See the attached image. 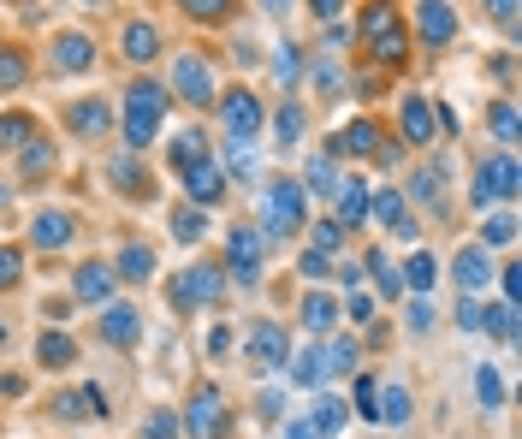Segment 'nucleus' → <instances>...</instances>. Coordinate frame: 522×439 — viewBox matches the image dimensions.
I'll use <instances>...</instances> for the list:
<instances>
[{"mask_svg":"<svg viewBox=\"0 0 522 439\" xmlns=\"http://www.w3.org/2000/svg\"><path fill=\"white\" fill-rule=\"evenodd\" d=\"M333 197H339V208H344V214H339V226H356V220H368V190L356 185V178H344Z\"/></svg>","mask_w":522,"mask_h":439,"instance_id":"22","label":"nucleus"},{"mask_svg":"<svg viewBox=\"0 0 522 439\" xmlns=\"http://www.w3.org/2000/svg\"><path fill=\"white\" fill-rule=\"evenodd\" d=\"M333 243H344V226H339V220H321V226H315V250H333Z\"/></svg>","mask_w":522,"mask_h":439,"instance_id":"49","label":"nucleus"},{"mask_svg":"<svg viewBox=\"0 0 522 439\" xmlns=\"http://www.w3.org/2000/svg\"><path fill=\"white\" fill-rule=\"evenodd\" d=\"M344 315H351V321H374V297H368V291H351Z\"/></svg>","mask_w":522,"mask_h":439,"instance_id":"52","label":"nucleus"},{"mask_svg":"<svg viewBox=\"0 0 522 439\" xmlns=\"http://www.w3.org/2000/svg\"><path fill=\"white\" fill-rule=\"evenodd\" d=\"M398 279H404L409 291H434V279H439L434 255H427V250H416V255H409V261H404V273H398Z\"/></svg>","mask_w":522,"mask_h":439,"instance_id":"23","label":"nucleus"},{"mask_svg":"<svg viewBox=\"0 0 522 439\" xmlns=\"http://www.w3.org/2000/svg\"><path fill=\"white\" fill-rule=\"evenodd\" d=\"M273 66H279L285 84H297V78H303V54H297V48H279V54H273Z\"/></svg>","mask_w":522,"mask_h":439,"instance_id":"44","label":"nucleus"},{"mask_svg":"<svg viewBox=\"0 0 522 439\" xmlns=\"http://www.w3.org/2000/svg\"><path fill=\"white\" fill-rule=\"evenodd\" d=\"M30 142V114H6L0 119V149H24Z\"/></svg>","mask_w":522,"mask_h":439,"instance_id":"35","label":"nucleus"},{"mask_svg":"<svg viewBox=\"0 0 522 439\" xmlns=\"http://www.w3.org/2000/svg\"><path fill=\"white\" fill-rule=\"evenodd\" d=\"M285 369H291V386H321L326 380V351H321V344H309V351L285 356Z\"/></svg>","mask_w":522,"mask_h":439,"instance_id":"14","label":"nucleus"},{"mask_svg":"<svg viewBox=\"0 0 522 439\" xmlns=\"http://www.w3.org/2000/svg\"><path fill=\"white\" fill-rule=\"evenodd\" d=\"M119 273H125V279H149V273H155V255L142 250V243H131V250L119 255Z\"/></svg>","mask_w":522,"mask_h":439,"instance_id":"33","label":"nucleus"},{"mask_svg":"<svg viewBox=\"0 0 522 439\" xmlns=\"http://www.w3.org/2000/svg\"><path fill=\"white\" fill-rule=\"evenodd\" d=\"M184 427H190V439H220L226 434V404H220L214 386H197L190 410H184Z\"/></svg>","mask_w":522,"mask_h":439,"instance_id":"2","label":"nucleus"},{"mask_svg":"<svg viewBox=\"0 0 522 439\" xmlns=\"http://www.w3.org/2000/svg\"><path fill=\"white\" fill-rule=\"evenodd\" d=\"M333 321H339V303L326 297V291H309V297H303V326H309V333H326Z\"/></svg>","mask_w":522,"mask_h":439,"instance_id":"21","label":"nucleus"},{"mask_svg":"<svg viewBox=\"0 0 522 439\" xmlns=\"http://www.w3.org/2000/svg\"><path fill=\"white\" fill-rule=\"evenodd\" d=\"M226 255H232V273H238V279H255V273H261V261H255V255H261V232L238 226L226 238Z\"/></svg>","mask_w":522,"mask_h":439,"instance_id":"7","label":"nucleus"},{"mask_svg":"<svg viewBox=\"0 0 522 439\" xmlns=\"http://www.w3.org/2000/svg\"><path fill=\"white\" fill-rule=\"evenodd\" d=\"M172 297H179V303H214V297H220V273H214V268H190V273H179Z\"/></svg>","mask_w":522,"mask_h":439,"instance_id":"9","label":"nucleus"},{"mask_svg":"<svg viewBox=\"0 0 522 439\" xmlns=\"http://www.w3.org/2000/svg\"><path fill=\"white\" fill-rule=\"evenodd\" d=\"M427 321H434V309H427V303H416V309H409V326H416V333H427Z\"/></svg>","mask_w":522,"mask_h":439,"instance_id":"58","label":"nucleus"},{"mask_svg":"<svg viewBox=\"0 0 522 439\" xmlns=\"http://www.w3.org/2000/svg\"><path fill=\"white\" fill-rule=\"evenodd\" d=\"M71 356H78V351H71L66 333H42V344H36V362H42V369H66Z\"/></svg>","mask_w":522,"mask_h":439,"instance_id":"26","label":"nucleus"},{"mask_svg":"<svg viewBox=\"0 0 522 439\" xmlns=\"http://www.w3.org/2000/svg\"><path fill=\"white\" fill-rule=\"evenodd\" d=\"M179 96L197 101V107H208V101H214V71H208V59H179Z\"/></svg>","mask_w":522,"mask_h":439,"instance_id":"8","label":"nucleus"},{"mask_svg":"<svg viewBox=\"0 0 522 439\" xmlns=\"http://www.w3.org/2000/svg\"><path fill=\"white\" fill-rule=\"evenodd\" d=\"M18 273H24V255H18V250H0V291H6V285H18Z\"/></svg>","mask_w":522,"mask_h":439,"instance_id":"46","label":"nucleus"},{"mask_svg":"<svg viewBox=\"0 0 522 439\" xmlns=\"http://www.w3.org/2000/svg\"><path fill=\"white\" fill-rule=\"evenodd\" d=\"M220 114H226L238 142H250L255 131H261V101H255V89H226V96H220Z\"/></svg>","mask_w":522,"mask_h":439,"instance_id":"4","label":"nucleus"},{"mask_svg":"<svg viewBox=\"0 0 522 439\" xmlns=\"http://www.w3.org/2000/svg\"><path fill=\"white\" fill-rule=\"evenodd\" d=\"M71 285H78V297H84V303H107V297H114V273L101 268V261H84Z\"/></svg>","mask_w":522,"mask_h":439,"instance_id":"17","label":"nucleus"},{"mask_svg":"<svg viewBox=\"0 0 522 439\" xmlns=\"http://www.w3.org/2000/svg\"><path fill=\"white\" fill-rule=\"evenodd\" d=\"M344 422H351V410H344V398H321V404H315V416H309V427H315L321 439L344 434Z\"/></svg>","mask_w":522,"mask_h":439,"instance_id":"19","label":"nucleus"},{"mask_svg":"<svg viewBox=\"0 0 522 439\" xmlns=\"http://www.w3.org/2000/svg\"><path fill=\"white\" fill-rule=\"evenodd\" d=\"M321 351H326V374H351V369H356V339L321 344Z\"/></svg>","mask_w":522,"mask_h":439,"instance_id":"34","label":"nucleus"},{"mask_svg":"<svg viewBox=\"0 0 522 439\" xmlns=\"http://www.w3.org/2000/svg\"><path fill=\"white\" fill-rule=\"evenodd\" d=\"M232 172H238V178H250V172H255V155H250V149H243V142H238V149H232Z\"/></svg>","mask_w":522,"mask_h":439,"instance_id":"55","label":"nucleus"},{"mask_svg":"<svg viewBox=\"0 0 522 439\" xmlns=\"http://www.w3.org/2000/svg\"><path fill=\"white\" fill-rule=\"evenodd\" d=\"M510 238H517V220H510V214L487 220V243H510Z\"/></svg>","mask_w":522,"mask_h":439,"instance_id":"51","label":"nucleus"},{"mask_svg":"<svg viewBox=\"0 0 522 439\" xmlns=\"http://www.w3.org/2000/svg\"><path fill=\"white\" fill-rule=\"evenodd\" d=\"M226 0H190V18H226Z\"/></svg>","mask_w":522,"mask_h":439,"instance_id":"53","label":"nucleus"},{"mask_svg":"<svg viewBox=\"0 0 522 439\" xmlns=\"http://www.w3.org/2000/svg\"><path fill=\"white\" fill-rule=\"evenodd\" d=\"M309 185H315V190H333V167H326V155L309 160Z\"/></svg>","mask_w":522,"mask_h":439,"instance_id":"54","label":"nucleus"},{"mask_svg":"<svg viewBox=\"0 0 522 439\" xmlns=\"http://www.w3.org/2000/svg\"><path fill=\"white\" fill-rule=\"evenodd\" d=\"M487 185H493V197H517V155H499V160H487Z\"/></svg>","mask_w":522,"mask_h":439,"instance_id":"25","label":"nucleus"},{"mask_svg":"<svg viewBox=\"0 0 522 439\" xmlns=\"http://www.w3.org/2000/svg\"><path fill=\"white\" fill-rule=\"evenodd\" d=\"M475 398H481V410H505V380L493 369H475Z\"/></svg>","mask_w":522,"mask_h":439,"instance_id":"29","label":"nucleus"},{"mask_svg":"<svg viewBox=\"0 0 522 439\" xmlns=\"http://www.w3.org/2000/svg\"><path fill=\"white\" fill-rule=\"evenodd\" d=\"M386 404H380V422H392V427H404L409 422V392H404V386H386Z\"/></svg>","mask_w":522,"mask_h":439,"instance_id":"32","label":"nucleus"},{"mask_svg":"<svg viewBox=\"0 0 522 439\" xmlns=\"http://www.w3.org/2000/svg\"><path fill=\"white\" fill-rule=\"evenodd\" d=\"M18 167H24V172H48V167H54V142H24Z\"/></svg>","mask_w":522,"mask_h":439,"instance_id":"37","label":"nucleus"},{"mask_svg":"<svg viewBox=\"0 0 522 439\" xmlns=\"http://www.w3.org/2000/svg\"><path fill=\"white\" fill-rule=\"evenodd\" d=\"M368 273H374V285H380L386 297H398V291H404V279H398V268H392V255H386V250L368 255Z\"/></svg>","mask_w":522,"mask_h":439,"instance_id":"28","label":"nucleus"},{"mask_svg":"<svg viewBox=\"0 0 522 439\" xmlns=\"http://www.w3.org/2000/svg\"><path fill=\"white\" fill-rule=\"evenodd\" d=\"M481 326H493L499 339H517V309H510V303H499V309L481 315Z\"/></svg>","mask_w":522,"mask_h":439,"instance_id":"38","label":"nucleus"},{"mask_svg":"<svg viewBox=\"0 0 522 439\" xmlns=\"http://www.w3.org/2000/svg\"><path fill=\"white\" fill-rule=\"evenodd\" d=\"M380 149V125L374 119H356L344 137H333V155H374Z\"/></svg>","mask_w":522,"mask_h":439,"instance_id":"15","label":"nucleus"},{"mask_svg":"<svg viewBox=\"0 0 522 439\" xmlns=\"http://www.w3.org/2000/svg\"><path fill=\"white\" fill-rule=\"evenodd\" d=\"M155 48H160V36L149 24H125V54L131 59H155Z\"/></svg>","mask_w":522,"mask_h":439,"instance_id":"30","label":"nucleus"},{"mask_svg":"<svg viewBox=\"0 0 522 439\" xmlns=\"http://www.w3.org/2000/svg\"><path fill=\"white\" fill-rule=\"evenodd\" d=\"M142 439H179V422H172L167 410H155L149 422H142Z\"/></svg>","mask_w":522,"mask_h":439,"instance_id":"42","label":"nucleus"},{"mask_svg":"<svg viewBox=\"0 0 522 439\" xmlns=\"http://www.w3.org/2000/svg\"><path fill=\"white\" fill-rule=\"evenodd\" d=\"M434 137V107L427 96H404V142H427Z\"/></svg>","mask_w":522,"mask_h":439,"instance_id":"18","label":"nucleus"},{"mask_svg":"<svg viewBox=\"0 0 522 439\" xmlns=\"http://www.w3.org/2000/svg\"><path fill=\"white\" fill-rule=\"evenodd\" d=\"M197 160H208V142H202V131H184V137H172V167H197Z\"/></svg>","mask_w":522,"mask_h":439,"instance_id":"27","label":"nucleus"},{"mask_svg":"<svg viewBox=\"0 0 522 439\" xmlns=\"http://www.w3.org/2000/svg\"><path fill=\"white\" fill-rule=\"evenodd\" d=\"M297 226H303V185L279 178V185L268 190V232L279 238V232H297Z\"/></svg>","mask_w":522,"mask_h":439,"instance_id":"3","label":"nucleus"},{"mask_svg":"<svg viewBox=\"0 0 522 439\" xmlns=\"http://www.w3.org/2000/svg\"><path fill=\"white\" fill-rule=\"evenodd\" d=\"M137 333H142V321H137V309H131V303L101 309V339H107V344H137Z\"/></svg>","mask_w":522,"mask_h":439,"instance_id":"10","label":"nucleus"},{"mask_svg":"<svg viewBox=\"0 0 522 439\" xmlns=\"http://www.w3.org/2000/svg\"><path fill=\"white\" fill-rule=\"evenodd\" d=\"M356 410H362L368 422H380V386L368 380V374H362V380H356Z\"/></svg>","mask_w":522,"mask_h":439,"instance_id":"40","label":"nucleus"},{"mask_svg":"<svg viewBox=\"0 0 522 439\" xmlns=\"http://www.w3.org/2000/svg\"><path fill=\"white\" fill-rule=\"evenodd\" d=\"M243 351L255 356V369H279L285 356H291V339H285L273 321H255L250 333H243Z\"/></svg>","mask_w":522,"mask_h":439,"instance_id":"5","label":"nucleus"},{"mask_svg":"<svg viewBox=\"0 0 522 439\" xmlns=\"http://www.w3.org/2000/svg\"><path fill=\"white\" fill-rule=\"evenodd\" d=\"M184 190H190V208H208V202H220V190H226V178L208 167V160H197V167H184Z\"/></svg>","mask_w":522,"mask_h":439,"instance_id":"12","label":"nucleus"},{"mask_svg":"<svg viewBox=\"0 0 522 439\" xmlns=\"http://www.w3.org/2000/svg\"><path fill=\"white\" fill-rule=\"evenodd\" d=\"M114 125V107L107 101H78L71 107V131H84V137H96V131H107Z\"/></svg>","mask_w":522,"mask_h":439,"instance_id":"20","label":"nucleus"},{"mask_svg":"<svg viewBox=\"0 0 522 439\" xmlns=\"http://www.w3.org/2000/svg\"><path fill=\"white\" fill-rule=\"evenodd\" d=\"M416 197H439V172H422V178H416Z\"/></svg>","mask_w":522,"mask_h":439,"instance_id":"57","label":"nucleus"},{"mask_svg":"<svg viewBox=\"0 0 522 439\" xmlns=\"http://www.w3.org/2000/svg\"><path fill=\"white\" fill-rule=\"evenodd\" d=\"M416 30H422V42L445 48L457 36V13H452V6H422V13H416Z\"/></svg>","mask_w":522,"mask_h":439,"instance_id":"13","label":"nucleus"},{"mask_svg":"<svg viewBox=\"0 0 522 439\" xmlns=\"http://www.w3.org/2000/svg\"><path fill=\"white\" fill-rule=\"evenodd\" d=\"M24 84V54H0V89Z\"/></svg>","mask_w":522,"mask_h":439,"instance_id":"43","label":"nucleus"},{"mask_svg":"<svg viewBox=\"0 0 522 439\" xmlns=\"http://www.w3.org/2000/svg\"><path fill=\"white\" fill-rule=\"evenodd\" d=\"M285 439H321V434H315V427H309V416H303V422H291V427H285Z\"/></svg>","mask_w":522,"mask_h":439,"instance_id":"60","label":"nucleus"},{"mask_svg":"<svg viewBox=\"0 0 522 439\" xmlns=\"http://www.w3.org/2000/svg\"><path fill=\"white\" fill-rule=\"evenodd\" d=\"M487 279H493V261H487V250H481V243H475V250H463V255H457V285H463L469 297H475V291H481Z\"/></svg>","mask_w":522,"mask_h":439,"instance_id":"16","label":"nucleus"},{"mask_svg":"<svg viewBox=\"0 0 522 439\" xmlns=\"http://www.w3.org/2000/svg\"><path fill=\"white\" fill-rule=\"evenodd\" d=\"M493 18H499L505 30H517V6H510V0H499V6H493Z\"/></svg>","mask_w":522,"mask_h":439,"instance_id":"59","label":"nucleus"},{"mask_svg":"<svg viewBox=\"0 0 522 439\" xmlns=\"http://www.w3.org/2000/svg\"><path fill=\"white\" fill-rule=\"evenodd\" d=\"M36 243H42V250H60V243H71V220L66 214H36Z\"/></svg>","mask_w":522,"mask_h":439,"instance_id":"24","label":"nucleus"},{"mask_svg":"<svg viewBox=\"0 0 522 439\" xmlns=\"http://www.w3.org/2000/svg\"><path fill=\"white\" fill-rule=\"evenodd\" d=\"M0 208H6V185H0Z\"/></svg>","mask_w":522,"mask_h":439,"instance_id":"62","label":"nucleus"},{"mask_svg":"<svg viewBox=\"0 0 522 439\" xmlns=\"http://www.w3.org/2000/svg\"><path fill=\"white\" fill-rule=\"evenodd\" d=\"M54 404H60V416H66V422H84V416H89V398H84V392H66V398H54Z\"/></svg>","mask_w":522,"mask_h":439,"instance_id":"48","label":"nucleus"},{"mask_svg":"<svg viewBox=\"0 0 522 439\" xmlns=\"http://www.w3.org/2000/svg\"><path fill=\"white\" fill-rule=\"evenodd\" d=\"M487 125H493L499 142H510V137H517V107H510V101H499L493 114H487Z\"/></svg>","mask_w":522,"mask_h":439,"instance_id":"39","label":"nucleus"},{"mask_svg":"<svg viewBox=\"0 0 522 439\" xmlns=\"http://www.w3.org/2000/svg\"><path fill=\"white\" fill-rule=\"evenodd\" d=\"M208 351H214V356L232 351V326H214V333H208Z\"/></svg>","mask_w":522,"mask_h":439,"instance_id":"56","label":"nucleus"},{"mask_svg":"<svg viewBox=\"0 0 522 439\" xmlns=\"http://www.w3.org/2000/svg\"><path fill=\"white\" fill-rule=\"evenodd\" d=\"M481 315H487V309H481L475 297H463V303H457V326H463V333H481Z\"/></svg>","mask_w":522,"mask_h":439,"instance_id":"50","label":"nucleus"},{"mask_svg":"<svg viewBox=\"0 0 522 439\" xmlns=\"http://www.w3.org/2000/svg\"><path fill=\"white\" fill-rule=\"evenodd\" d=\"M114 185H119V190H142V172H137V160H131V155L114 160Z\"/></svg>","mask_w":522,"mask_h":439,"instance_id":"45","label":"nucleus"},{"mask_svg":"<svg viewBox=\"0 0 522 439\" xmlns=\"http://www.w3.org/2000/svg\"><path fill=\"white\" fill-rule=\"evenodd\" d=\"M273 125H279L285 142H297V137H303V107H291V101H285L279 114H273Z\"/></svg>","mask_w":522,"mask_h":439,"instance_id":"41","label":"nucleus"},{"mask_svg":"<svg viewBox=\"0 0 522 439\" xmlns=\"http://www.w3.org/2000/svg\"><path fill=\"white\" fill-rule=\"evenodd\" d=\"M297 268L309 273V279H326V273H333V255H321V250H303V261H297Z\"/></svg>","mask_w":522,"mask_h":439,"instance_id":"47","label":"nucleus"},{"mask_svg":"<svg viewBox=\"0 0 522 439\" xmlns=\"http://www.w3.org/2000/svg\"><path fill=\"white\" fill-rule=\"evenodd\" d=\"M368 42H374V54L386 59V66H404V30H398V18L392 13H374L368 18Z\"/></svg>","mask_w":522,"mask_h":439,"instance_id":"6","label":"nucleus"},{"mask_svg":"<svg viewBox=\"0 0 522 439\" xmlns=\"http://www.w3.org/2000/svg\"><path fill=\"white\" fill-rule=\"evenodd\" d=\"M0 344H6V321H0Z\"/></svg>","mask_w":522,"mask_h":439,"instance_id":"61","label":"nucleus"},{"mask_svg":"<svg viewBox=\"0 0 522 439\" xmlns=\"http://www.w3.org/2000/svg\"><path fill=\"white\" fill-rule=\"evenodd\" d=\"M368 208H374V220H386V226H398V220H404V197H398V190L368 197Z\"/></svg>","mask_w":522,"mask_h":439,"instance_id":"36","label":"nucleus"},{"mask_svg":"<svg viewBox=\"0 0 522 439\" xmlns=\"http://www.w3.org/2000/svg\"><path fill=\"white\" fill-rule=\"evenodd\" d=\"M202 232H208V214H197V208H179V214H172V238H179V243H197Z\"/></svg>","mask_w":522,"mask_h":439,"instance_id":"31","label":"nucleus"},{"mask_svg":"<svg viewBox=\"0 0 522 439\" xmlns=\"http://www.w3.org/2000/svg\"><path fill=\"white\" fill-rule=\"evenodd\" d=\"M54 66L60 71H89L96 66V42L78 36V30H71V36H54Z\"/></svg>","mask_w":522,"mask_h":439,"instance_id":"11","label":"nucleus"},{"mask_svg":"<svg viewBox=\"0 0 522 439\" xmlns=\"http://www.w3.org/2000/svg\"><path fill=\"white\" fill-rule=\"evenodd\" d=\"M160 125H167V89L137 78V84L125 89V142L131 149H149V142L160 137Z\"/></svg>","mask_w":522,"mask_h":439,"instance_id":"1","label":"nucleus"}]
</instances>
